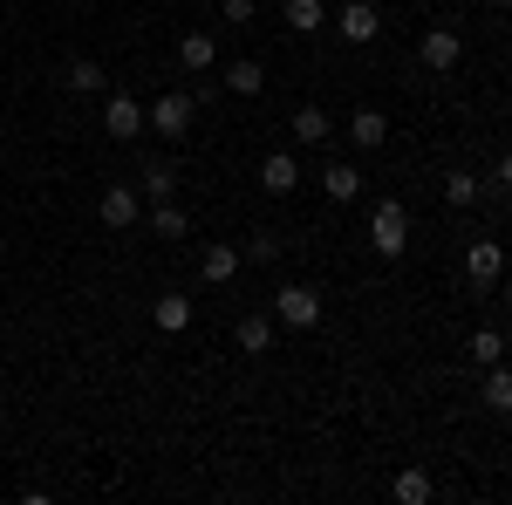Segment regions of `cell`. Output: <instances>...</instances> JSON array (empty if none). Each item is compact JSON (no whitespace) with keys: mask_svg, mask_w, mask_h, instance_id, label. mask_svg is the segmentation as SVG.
<instances>
[{"mask_svg":"<svg viewBox=\"0 0 512 505\" xmlns=\"http://www.w3.org/2000/svg\"><path fill=\"white\" fill-rule=\"evenodd\" d=\"M369 246H376L383 260H403V246H410V212H403V198H383V205L369 212Z\"/></svg>","mask_w":512,"mask_h":505,"instance_id":"cell-1","label":"cell"},{"mask_svg":"<svg viewBox=\"0 0 512 505\" xmlns=\"http://www.w3.org/2000/svg\"><path fill=\"white\" fill-rule=\"evenodd\" d=\"M192 117H198V103L185 96V89H164L158 103L144 110V123H151V130H164V144H178V137L192 130Z\"/></svg>","mask_w":512,"mask_h":505,"instance_id":"cell-2","label":"cell"},{"mask_svg":"<svg viewBox=\"0 0 512 505\" xmlns=\"http://www.w3.org/2000/svg\"><path fill=\"white\" fill-rule=\"evenodd\" d=\"M267 314H274L280 328H321V294L294 280V287H280V294H274V308H267Z\"/></svg>","mask_w":512,"mask_h":505,"instance_id":"cell-3","label":"cell"},{"mask_svg":"<svg viewBox=\"0 0 512 505\" xmlns=\"http://www.w3.org/2000/svg\"><path fill=\"white\" fill-rule=\"evenodd\" d=\"M465 280H472L478 294H492V287L506 280V246H499V239H472V246H465Z\"/></svg>","mask_w":512,"mask_h":505,"instance_id":"cell-4","label":"cell"},{"mask_svg":"<svg viewBox=\"0 0 512 505\" xmlns=\"http://www.w3.org/2000/svg\"><path fill=\"white\" fill-rule=\"evenodd\" d=\"M417 55H424V69H431V76H451V69L465 62V41H458V28H444V21H437L431 35L417 41Z\"/></svg>","mask_w":512,"mask_h":505,"instance_id":"cell-5","label":"cell"},{"mask_svg":"<svg viewBox=\"0 0 512 505\" xmlns=\"http://www.w3.org/2000/svg\"><path fill=\"white\" fill-rule=\"evenodd\" d=\"M96 219H103L110 233H130V226L144 219V205H137V185H103V198H96Z\"/></svg>","mask_w":512,"mask_h":505,"instance_id":"cell-6","label":"cell"},{"mask_svg":"<svg viewBox=\"0 0 512 505\" xmlns=\"http://www.w3.org/2000/svg\"><path fill=\"white\" fill-rule=\"evenodd\" d=\"M103 130H110V137H137V130H144V103H137L130 89H103Z\"/></svg>","mask_w":512,"mask_h":505,"instance_id":"cell-7","label":"cell"},{"mask_svg":"<svg viewBox=\"0 0 512 505\" xmlns=\"http://www.w3.org/2000/svg\"><path fill=\"white\" fill-rule=\"evenodd\" d=\"M239 267H246V253H239V246H226V239L198 253V280H205V287H226V280H239Z\"/></svg>","mask_w":512,"mask_h":505,"instance_id":"cell-8","label":"cell"},{"mask_svg":"<svg viewBox=\"0 0 512 505\" xmlns=\"http://www.w3.org/2000/svg\"><path fill=\"white\" fill-rule=\"evenodd\" d=\"M178 69H185V76H212V69H219V41L205 35V28L178 35Z\"/></svg>","mask_w":512,"mask_h":505,"instance_id":"cell-9","label":"cell"},{"mask_svg":"<svg viewBox=\"0 0 512 505\" xmlns=\"http://www.w3.org/2000/svg\"><path fill=\"white\" fill-rule=\"evenodd\" d=\"M335 28H342V41H355V48H362V41H376V35H383V14H376L369 0H349V7L335 14Z\"/></svg>","mask_w":512,"mask_h":505,"instance_id":"cell-10","label":"cell"},{"mask_svg":"<svg viewBox=\"0 0 512 505\" xmlns=\"http://www.w3.org/2000/svg\"><path fill=\"white\" fill-rule=\"evenodd\" d=\"M260 185H267L274 198H287L294 185H301V157H294V151H267V157H260Z\"/></svg>","mask_w":512,"mask_h":505,"instance_id":"cell-11","label":"cell"},{"mask_svg":"<svg viewBox=\"0 0 512 505\" xmlns=\"http://www.w3.org/2000/svg\"><path fill=\"white\" fill-rule=\"evenodd\" d=\"M287 130H294V144H308V151H321V144L335 137V123H328V110H321V103H301Z\"/></svg>","mask_w":512,"mask_h":505,"instance_id":"cell-12","label":"cell"},{"mask_svg":"<svg viewBox=\"0 0 512 505\" xmlns=\"http://www.w3.org/2000/svg\"><path fill=\"white\" fill-rule=\"evenodd\" d=\"M349 144L355 151H383V144H390V117H383V110H355L349 117Z\"/></svg>","mask_w":512,"mask_h":505,"instance_id":"cell-13","label":"cell"},{"mask_svg":"<svg viewBox=\"0 0 512 505\" xmlns=\"http://www.w3.org/2000/svg\"><path fill=\"white\" fill-rule=\"evenodd\" d=\"M151 321H158V335H185L192 328V294H158L151 301Z\"/></svg>","mask_w":512,"mask_h":505,"instance_id":"cell-14","label":"cell"},{"mask_svg":"<svg viewBox=\"0 0 512 505\" xmlns=\"http://www.w3.org/2000/svg\"><path fill=\"white\" fill-rule=\"evenodd\" d=\"M233 342H239L246 355H267V349H274V314H239Z\"/></svg>","mask_w":512,"mask_h":505,"instance_id":"cell-15","label":"cell"},{"mask_svg":"<svg viewBox=\"0 0 512 505\" xmlns=\"http://www.w3.org/2000/svg\"><path fill=\"white\" fill-rule=\"evenodd\" d=\"M69 89H76V96H103V89H110V69H103V62H96V55H76V62H69Z\"/></svg>","mask_w":512,"mask_h":505,"instance_id":"cell-16","label":"cell"},{"mask_svg":"<svg viewBox=\"0 0 512 505\" xmlns=\"http://www.w3.org/2000/svg\"><path fill=\"white\" fill-rule=\"evenodd\" d=\"M478 198H485V178H472V171H444V205H451V212H472Z\"/></svg>","mask_w":512,"mask_h":505,"instance_id":"cell-17","label":"cell"},{"mask_svg":"<svg viewBox=\"0 0 512 505\" xmlns=\"http://www.w3.org/2000/svg\"><path fill=\"white\" fill-rule=\"evenodd\" d=\"M280 21H287L294 35H321V28H328V7H321V0H287Z\"/></svg>","mask_w":512,"mask_h":505,"instance_id":"cell-18","label":"cell"},{"mask_svg":"<svg viewBox=\"0 0 512 505\" xmlns=\"http://www.w3.org/2000/svg\"><path fill=\"white\" fill-rule=\"evenodd\" d=\"M321 192L335 198V205H349V198H362V171L355 164H328L321 171Z\"/></svg>","mask_w":512,"mask_h":505,"instance_id":"cell-19","label":"cell"},{"mask_svg":"<svg viewBox=\"0 0 512 505\" xmlns=\"http://www.w3.org/2000/svg\"><path fill=\"white\" fill-rule=\"evenodd\" d=\"M478 396H485V403H492L499 417H512V369H506V362H492V369H485V383H478Z\"/></svg>","mask_w":512,"mask_h":505,"instance_id":"cell-20","label":"cell"},{"mask_svg":"<svg viewBox=\"0 0 512 505\" xmlns=\"http://www.w3.org/2000/svg\"><path fill=\"white\" fill-rule=\"evenodd\" d=\"M396 505H431L437 499V485H431V471H396Z\"/></svg>","mask_w":512,"mask_h":505,"instance_id":"cell-21","label":"cell"},{"mask_svg":"<svg viewBox=\"0 0 512 505\" xmlns=\"http://www.w3.org/2000/svg\"><path fill=\"white\" fill-rule=\"evenodd\" d=\"M226 89H233V96H260V89H267V69L239 55V62H226Z\"/></svg>","mask_w":512,"mask_h":505,"instance_id":"cell-22","label":"cell"},{"mask_svg":"<svg viewBox=\"0 0 512 505\" xmlns=\"http://www.w3.org/2000/svg\"><path fill=\"white\" fill-rule=\"evenodd\" d=\"M144 192H151V198L178 192V164H171V157H144Z\"/></svg>","mask_w":512,"mask_h":505,"instance_id":"cell-23","label":"cell"},{"mask_svg":"<svg viewBox=\"0 0 512 505\" xmlns=\"http://www.w3.org/2000/svg\"><path fill=\"white\" fill-rule=\"evenodd\" d=\"M151 233H158V239H185V233H192L185 205H171V198H158V212H151Z\"/></svg>","mask_w":512,"mask_h":505,"instance_id":"cell-24","label":"cell"},{"mask_svg":"<svg viewBox=\"0 0 512 505\" xmlns=\"http://www.w3.org/2000/svg\"><path fill=\"white\" fill-rule=\"evenodd\" d=\"M465 349H472V362H478V369H492V362H506V335H499V328H478V335L465 342Z\"/></svg>","mask_w":512,"mask_h":505,"instance_id":"cell-25","label":"cell"},{"mask_svg":"<svg viewBox=\"0 0 512 505\" xmlns=\"http://www.w3.org/2000/svg\"><path fill=\"white\" fill-rule=\"evenodd\" d=\"M239 253H246L253 267H274L280 253H287V239H280V233H253V239H246V246H239Z\"/></svg>","mask_w":512,"mask_h":505,"instance_id":"cell-26","label":"cell"},{"mask_svg":"<svg viewBox=\"0 0 512 505\" xmlns=\"http://www.w3.org/2000/svg\"><path fill=\"white\" fill-rule=\"evenodd\" d=\"M485 192H499V198H512V151L499 157V164H492V185H485Z\"/></svg>","mask_w":512,"mask_h":505,"instance_id":"cell-27","label":"cell"},{"mask_svg":"<svg viewBox=\"0 0 512 505\" xmlns=\"http://www.w3.org/2000/svg\"><path fill=\"white\" fill-rule=\"evenodd\" d=\"M219 14H226V28H246V21H253V0H226Z\"/></svg>","mask_w":512,"mask_h":505,"instance_id":"cell-28","label":"cell"},{"mask_svg":"<svg viewBox=\"0 0 512 505\" xmlns=\"http://www.w3.org/2000/svg\"><path fill=\"white\" fill-rule=\"evenodd\" d=\"M492 7H512V0H492Z\"/></svg>","mask_w":512,"mask_h":505,"instance_id":"cell-29","label":"cell"}]
</instances>
